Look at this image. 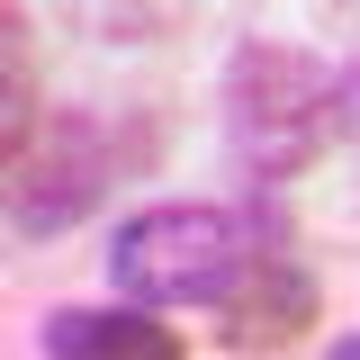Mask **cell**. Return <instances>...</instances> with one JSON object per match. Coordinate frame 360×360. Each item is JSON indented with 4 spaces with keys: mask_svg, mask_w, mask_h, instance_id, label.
<instances>
[{
    "mask_svg": "<svg viewBox=\"0 0 360 360\" xmlns=\"http://www.w3.org/2000/svg\"><path fill=\"white\" fill-rule=\"evenodd\" d=\"M45 360H189L162 307H54L45 315Z\"/></svg>",
    "mask_w": 360,
    "mask_h": 360,
    "instance_id": "5",
    "label": "cell"
},
{
    "mask_svg": "<svg viewBox=\"0 0 360 360\" xmlns=\"http://www.w3.org/2000/svg\"><path fill=\"white\" fill-rule=\"evenodd\" d=\"M342 127L360 135V63H352V72H342Z\"/></svg>",
    "mask_w": 360,
    "mask_h": 360,
    "instance_id": "7",
    "label": "cell"
},
{
    "mask_svg": "<svg viewBox=\"0 0 360 360\" xmlns=\"http://www.w3.org/2000/svg\"><path fill=\"white\" fill-rule=\"evenodd\" d=\"M315 315H324L315 270L297 262V252H279V243H252L243 279L225 288V307H217V342L225 352H288Z\"/></svg>",
    "mask_w": 360,
    "mask_h": 360,
    "instance_id": "4",
    "label": "cell"
},
{
    "mask_svg": "<svg viewBox=\"0 0 360 360\" xmlns=\"http://www.w3.org/2000/svg\"><path fill=\"white\" fill-rule=\"evenodd\" d=\"M99 262H108V288L127 307H225L252 243L225 207H135Z\"/></svg>",
    "mask_w": 360,
    "mask_h": 360,
    "instance_id": "2",
    "label": "cell"
},
{
    "mask_svg": "<svg viewBox=\"0 0 360 360\" xmlns=\"http://www.w3.org/2000/svg\"><path fill=\"white\" fill-rule=\"evenodd\" d=\"M0 63H9V108H0V144H9V162H18V153H27V144H37V82H27V9H18V0H9V9H0Z\"/></svg>",
    "mask_w": 360,
    "mask_h": 360,
    "instance_id": "6",
    "label": "cell"
},
{
    "mask_svg": "<svg viewBox=\"0 0 360 360\" xmlns=\"http://www.w3.org/2000/svg\"><path fill=\"white\" fill-rule=\"evenodd\" d=\"M342 127V72L279 37H243L225 63V135L252 162V180H297Z\"/></svg>",
    "mask_w": 360,
    "mask_h": 360,
    "instance_id": "1",
    "label": "cell"
},
{
    "mask_svg": "<svg viewBox=\"0 0 360 360\" xmlns=\"http://www.w3.org/2000/svg\"><path fill=\"white\" fill-rule=\"evenodd\" d=\"M108 180H117V135L99 127L90 108L45 117L37 144L9 162V234H18V243H54V234H72V225L108 198Z\"/></svg>",
    "mask_w": 360,
    "mask_h": 360,
    "instance_id": "3",
    "label": "cell"
},
{
    "mask_svg": "<svg viewBox=\"0 0 360 360\" xmlns=\"http://www.w3.org/2000/svg\"><path fill=\"white\" fill-rule=\"evenodd\" d=\"M324 360H360V333H342V342H333V352H324Z\"/></svg>",
    "mask_w": 360,
    "mask_h": 360,
    "instance_id": "8",
    "label": "cell"
}]
</instances>
